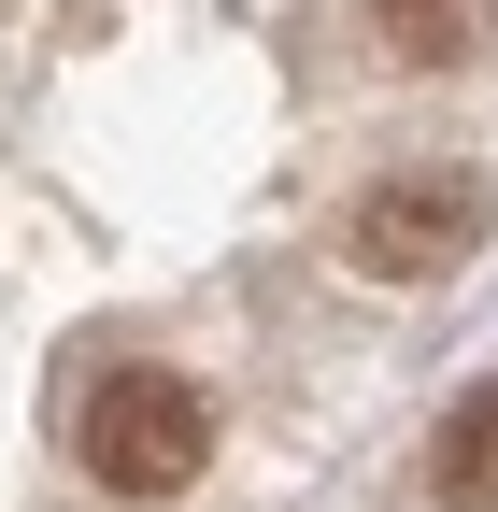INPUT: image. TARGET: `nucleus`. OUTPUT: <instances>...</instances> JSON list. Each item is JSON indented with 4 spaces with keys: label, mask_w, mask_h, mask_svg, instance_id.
I'll list each match as a JSON object with an SVG mask.
<instances>
[{
    "label": "nucleus",
    "mask_w": 498,
    "mask_h": 512,
    "mask_svg": "<svg viewBox=\"0 0 498 512\" xmlns=\"http://www.w3.org/2000/svg\"><path fill=\"white\" fill-rule=\"evenodd\" d=\"M72 456L114 484V498H171V484H200V456H214V399L185 370H100L86 399H72Z\"/></svg>",
    "instance_id": "1"
},
{
    "label": "nucleus",
    "mask_w": 498,
    "mask_h": 512,
    "mask_svg": "<svg viewBox=\"0 0 498 512\" xmlns=\"http://www.w3.org/2000/svg\"><path fill=\"white\" fill-rule=\"evenodd\" d=\"M342 242H356V271L427 285V271H456V256L484 242V185H470V171H385V185L342 214Z\"/></svg>",
    "instance_id": "2"
},
{
    "label": "nucleus",
    "mask_w": 498,
    "mask_h": 512,
    "mask_svg": "<svg viewBox=\"0 0 498 512\" xmlns=\"http://www.w3.org/2000/svg\"><path fill=\"white\" fill-rule=\"evenodd\" d=\"M427 470H442L456 512H498V384H470V399L442 413V456H427Z\"/></svg>",
    "instance_id": "3"
},
{
    "label": "nucleus",
    "mask_w": 498,
    "mask_h": 512,
    "mask_svg": "<svg viewBox=\"0 0 498 512\" xmlns=\"http://www.w3.org/2000/svg\"><path fill=\"white\" fill-rule=\"evenodd\" d=\"M370 15H385L399 57H456V43H470V0H370Z\"/></svg>",
    "instance_id": "4"
}]
</instances>
